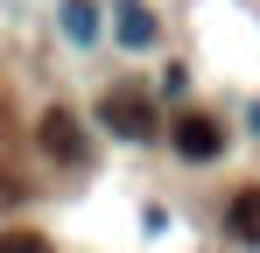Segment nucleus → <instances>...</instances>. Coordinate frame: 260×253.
I'll return each mask as SVG.
<instances>
[{
    "label": "nucleus",
    "mask_w": 260,
    "mask_h": 253,
    "mask_svg": "<svg viewBox=\"0 0 260 253\" xmlns=\"http://www.w3.org/2000/svg\"><path fill=\"white\" fill-rule=\"evenodd\" d=\"M218 148H225V126H218L211 113H183V120H176V155H183V162H211Z\"/></svg>",
    "instance_id": "nucleus-1"
},
{
    "label": "nucleus",
    "mask_w": 260,
    "mask_h": 253,
    "mask_svg": "<svg viewBox=\"0 0 260 253\" xmlns=\"http://www.w3.org/2000/svg\"><path fill=\"white\" fill-rule=\"evenodd\" d=\"M106 126H113V134H127V141H148V134H155V113H148V99L113 91V99H106Z\"/></svg>",
    "instance_id": "nucleus-2"
},
{
    "label": "nucleus",
    "mask_w": 260,
    "mask_h": 253,
    "mask_svg": "<svg viewBox=\"0 0 260 253\" xmlns=\"http://www.w3.org/2000/svg\"><path fill=\"white\" fill-rule=\"evenodd\" d=\"M36 141H43L56 162H85V134H78V120H71V113H43Z\"/></svg>",
    "instance_id": "nucleus-3"
},
{
    "label": "nucleus",
    "mask_w": 260,
    "mask_h": 253,
    "mask_svg": "<svg viewBox=\"0 0 260 253\" xmlns=\"http://www.w3.org/2000/svg\"><path fill=\"white\" fill-rule=\"evenodd\" d=\"M120 42H134V49L155 42V14H148L141 0H120Z\"/></svg>",
    "instance_id": "nucleus-4"
},
{
    "label": "nucleus",
    "mask_w": 260,
    "mask_h": 253,
    "mask_svg": "<svg viewBox=\"0 0 260 253\" xmlns=\"http://www.w3.org/2000/svg\"><path fill=\"white\" fill-rule=\"evenodd\" d=\"M232 232H239L246 246H260V190H239V197H232Z\"/></svg>",
    "instance_id": "nucleus-5"
},
{
    "label": "nucleus",
    "mask_w": 260,
    "mask_h": 253,
    "mask_svg": "<svg viewBox=\"0 0 260 253\" xmlns=\"http://www.w3.org/2000/svg\"><path fill=\"white\" fill-rule=\"evenodd\" d=\"M63 36H71V42H91V36H99V14H91V0H63Z\"/></svg>",
    "instance_id": "nucleus-6"
},
{
    "label": "nucleus",
    "mask_w": 260,
    "mask_h": 253,
    "mask_svg": "<svg viewBox=\"0 0 260 253\" xmlns=\"http://www.w3.org/2000/svg\"><path fill=\"white\" fill-rule=\"evenodd\" d=\"M0 253H49L36 232H0Z\"/></svg>",
    "instance_id": "nucleus-7"
},
{
    "label": "nucleus",
    "mask_w": 260,
    "mask_h": 253,
    "mask_svg": "<svg viewBox=\"0 0 260 253\" xmlns=\"http://www.w3.org/2000/svg\"><path fill=\"white\" fill-rule=\"evenodd\" d=\"M253 126H260V113H253Z\"/></svg>",
    "instance_id": "nucleus-8"
}]
</instances>
